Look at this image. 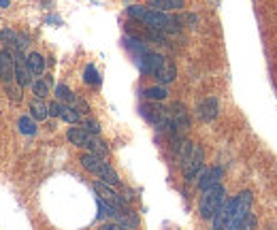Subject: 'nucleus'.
<instances>
[{
	"mask_svg": "<svg viewBox=\"0 0 277 230\" xmlns=\"http://www.w3.org/2000/svg\"><path fill=\"white\" fill-rule=\"evenodd\" d=\"M0 79L9 85L15 79V60L11 49H3L0 51Z\"/></svg>",
	"mask_w": 277,
	"mask_h": 230,
	"instance_id": "obj_10",
	"label": "nucleus"
},
{
	"mask_svg": "<svg viewBox=\"0 0 277 230\" xmlns=\"http://www.w3.org/2000/svg\"><path fill=\"white\" fill-rule=\"evenodd\" d=\"M83 81L87 85H98L101 83V75H98V70L92 66V64H87L85 70H83Z\"/></svg>",
	"mask_w": 277,
	"mask_h": 230,
	"instance_id": "obj_23",
	"label": "nucleus"
},
{
	"mask_svg": "<svg viewBox=\"0 0 277 230\" xmlns=\"http://www.w3.org/2000/svg\"><path fill=\"white\" fill-rule=\"evenodd\" d=\"M188 130H190V115H188V109L181 102H175L173 107L168 109V132L179 139Z\"/></svg>",
	"mask_w": 277,
	"mask_h": 230,
	"instance_id": "obj_7",
	"label": "nucleus"
},
{
	"mask_svg": "<svg viewBox=\"0 0 277 230\" xmlns=\"http://www.w3.org/2000/svg\"><path fill=\"white\" fill-rule=\"evenodd\" d=\"M226 200V190L224 185H211V188L203 190V196H201V202H199V213L203 219H213V215L218 213V209L224 205Z\"/></svg>",
	"mask_w": 277,
	"mask_h": 230,
	"instance_id": "obj_6",
	"label": "nucleus"
},
{
	"mask_svg": "<svg viewBox=\"0 0 277 230\" xmlns=\"http://www.w3.org/2000/svg\"><path fill=\"white\" fill-rule=\"evenodd\" d=\"M141 113L149 124H154L160 130H168V109L160 107V104H143Z\"/></svg>",
	"mask_w": 277,
	"mask_h": 230,
	"instance_id": "obj_8",
	"label": "nucleus"
},
{
	"mask_svg": "<svg viewBox=\"0 0 277 230\" xmlns=\"http://www.w3.org/2000/svg\"><path fill=\"white\" fill-rule=\"evenodd\" d=\"M199 188L201 190H207L211 188V185H218L220 179H222V169H218V166H213V169H207V171H203L199 173Z\"/></svg>",
	"mask_w": 277,
	"mask_h": 230,
	"instance_id": "obj_13",
	"label": "nucleus"
},
{
	"mask_svg": "<svg viewBox=\"0 0 277 230\" xmlns=\"http://www.w3.org/2000/svg\"><path fill=\"white\" fill-rule=\"evenodd\" d=\"M30 115H32L34 120H39V122L47 120L49 118V104L43 102V98H34L30 102Z\"/></svg>",
	"mask_w": 277,
	"mask_h": 230,
	"instance_id": "obj_16",
	"label": "nucleus"
},
{
	"mask_svg": "<svg viewBox=\"0 0 277 230\" xmlns=\"http://www.w3.org/2000/svg\"><path fill=\"white\" fill-rule=\"evenodd\" d=\"M83 128H85L87 132H92V135H98V132H101V124L94 122V120H85V122H83Z\"/></svg>",
	"mask_w": 277,
	"mask_h": 230,
	"instance_id": "obj_24",
	"label": "nucleus"
},
{
	"mask_svg": "<svg viewBox=\"0 0 277 230\" xmlns=\"http://www.w3.org/2000/svg\"><path fill=\"white\" fill-rule=\"evenodd\" d=\"M147 5L151 9H158V11H181L186 7V0H147Z\"/></svg>",
	"mask_w": 277,
	"mask_h": 230,
	"instance_id": "obj_15",
	"label": "nucleus"
},
{
	"mask_svg": "<svg viewBox=\"0 0 277 230\" xmlns=\"http://www.w3.org/2000/svg\"><path fill=\"white\" fill-rule=\"evenodd\" d=\"M20 132L22 135H34L37 132V124H34V120L32 118H28V115H24V118H20Z\"/></svg>",
	"mask_w": 277,
	"mask_h": 230,
	"instance_id": "obj_22",
	"label": "nucleus"
},
{
	"mask_svg": "<svg viewBox=\"0 0 277 230\" xmlns=\"http://www.w3.org/2000/svg\"><path fill=\"white\" fill-rule=\"evenodd\" d=\"M218 111H220V102H218V98H213V96L203 98L199 102V107H196V115H199L203 122H213L218 118Z\"/></svg>",
	"mask_w": 277,
	"mask_h": 230,
	"instance_id": "obj_11",
	"label": "nucleus"
},
{
	"mask_svg": "<svg viewBox=\"0 0 277 230\" xmlns=\"http://www.w3.org/2000/svg\"><path fill=\"white\" fill-rule=\"evenodd\" d=\"M177 156H179L186 181H194L196 177H199V173L203 169V162H205L203 147L190 143V141H181L179 139V143H177Z\"/></svg>",
	"mask_w": 277,
	"mask_h": 230,
	"instance_id": "obj_4",
	"label": "nucleus"
},
{
	"mask_svg": "<svg viewBox=\"0 0 277 230\" xmlns=\"http://www.w3.org/2000/svg\"><path fill=\"white\" fill-rule=\"evenodd\" d=\"M13 54V60H15V81L20 87H26V85H32V73L28 68V62L24 58V51L17 49V51H11Z\"/></svg>",
	"mask_w": 277,
	"mask_h": 230,
	"instance_id": "obj_9",
	"label": "nucleus"
},
{
	"mask_svg": "<svg viewBox=\"0 0 277 230\" xmlns=\"http://www.w3.org/2000/svg\"><path fill=\"white\" fill-rule=\"evenodd\" d=\"M141 68H143V73L158 79V83H162V85L173 83L177 79V66L173 62L160 54H154L149 49L141 54Z\"/></svg>",
	"mask_w": 277,
	"mask_h": 230,
	"instance_id": "obj_3",
	"label": "nucleus"
},
{
	"mask_svg": "<svg viewBox=\"0 0 277 230\" xmlns=\"http://www.w3.org/2000/svg\"><path fill=\"white\" fill-rule=\"evenodd\" d=\"M49 83H51V79H37V81H32V92L37 98H45V96L49 94Z\"/></svg>",
	"mask_w": 277,
	"mask_h": 230,
	"instance_id": "obj_19",
	"label": "nucleus"
},
{
	"mask_svg": "<svg viewBox=\"0 0 277 230\" xmlns=\"http://www.w3.org/2000/svg\"><path fill=\"white\" fill-rule=\"evenodd\" d=\"M79 162H81V166L85 171H90L92 175H96L101 181L109 183V185H118L120 183V175L115 173V169L109 162H105V158L87 152V154H83L81 158H79Z\"/></svg>",
	"mask_w": 277,
	"mask_h": 230,
	"instance_id": "obj_5",
	"label": "nucleus"
},
{
	"mask_svg": "<svg viewBox=\"0 0 277 230\" xmlns=\"http://www.w3.org/2000/svg\"><path fill=\"white\" fill-rule=\"evenodd\" d=\"M87 152L90 154H96V156H101V158H107L109 156V147H107L101 139H98V135H92V139H90V143H87Z\"/></svg>",
	"mask_w": 277,
	"mask_h": 230,
	"instance_id": "obj_18",
	"label": "nucleus"
},
{
	"mask_svg": "<svg viewBox=\"0 0 277 230\" xmlns=\"http://www.w3.org/2000/svg\"><path fill=\"white\" fill-rule=\"evenodd\" d=\"M145 98H149V100H164L166 96H168V92H166V87L160 83V85H154V87H147L145 92Z\"/></svg>",
	"mask_w": 277,
	"mask_h": 230,
	"instance_id": "obj_21",
	"label": "nucleus"
},
{
	"mask_svg": "<svg viewBox=\"0 0 277 230\" xmlns=\"http://www.w3.org/2000/svg\"><path fill=\"white\" fill-rule=\"evenodd\" d=\"M56 96H58V100H60V102L73 104V107L77 104V96H75L73 92H70L66 85H56Z\"/></svg>",
	"mask_w": 277,
	"mask_h": 230,
	"instance_id": "obj_20",
	"label": "nucleus"
},
{
	"mask_svg": "<svg viewBox=\"0 0 277 230\" xmlns=\"http://www.w3.org/2000/svg\"><path fill=\"white\" fill-rule=\"evenodd\" d=\"M9 5H11V0H0V7H5V9H7Z\"/></svg>",
	"mask_w": 277,
	"mask_h": 230,
	"instance_id": "obj_25",
	"label": "nucleus"
},
{
	"mask_svg": "<svg viewBox=\"0 0 277 230\" xmlns=\"http://www.w3.org/2000/svg\"><path fill=\"white\" fill-rule=\"evenodd\" d=\"M26 62H28V68H30V73H32V75L41 77L43 73H45V58H43L41 54H37V51L26 58Z\"/></svg>",
	"mask_w": 277,
	"mask_h": 230,
	"instance_id": "obj_17",
	"label": "nucleus"
},
{
	"mask_svg": "<svg viewBox=\"0 0 277 230\" xmlns=\"http://www.w3.org/2000/svg\"><path fill=\"white\" fill-rule=\"evenodd\" d=\"M252 192L245 190L237 194L235 198L224 200V205L218 209V213L213 215L211 224L213 228H224V230H237L243 224V219L249 215L252 211Z\"/></svg>",
	"mask_w": 277,
	"mask_h": 230,
	"instance_id": "obj_1",
	"label": "nucleus"
},
{
	"mask_svg": "<svg viewBox=\"0 0 277 230\" xmlns=\"http://www.w3.org/2000/svg\"><path fill=\"white\" fill-rule=\"evenodd\" d=\"M126 11L132 20L145 24L151 30H158V32H177L179 30V20L168 15L166 11H158V9H147V7H139V5L128 7Z\"/></svg>",
	"mask_w": 277,
	"mask_h": 230,
	"instance_id": "obj_2",
	"label": "nucleus"
},
{
	"mask_svg": "<svg viewBox=\"0 0 277 230\" xmlns=\"http://www.w3.org/2000/svg\"><path fill=\"white\" fill-rule=\"evenodd\" d=\"M94 190H96V194L101 196L103 200H107V202H111V205H115V207H124V200L120 198V194L113 190V185H109V183H105V181H96L94 183Z\"/></svg>",
	"mask_w": 277,
	"mask_h": 230,
	"instance_id": "obj_12",
	"label": "nucleus"
},
{
	"mask_svg": "<svg viewBox=\"0 0 277 230\" xmlns=\"http://www.w3.org/2000/svg\"><path fill=\"white\" fill-rule=\"evenodd\" d=\"M66 139L75 147H87V143H90V139H92V132H87L85 128H70L66 132Z\"/></svg>",
	"mask_w": 277,
	"mask_h": 230,
	"instance_id": "obj_14",
	"label": "nucleus"
}]
</instances>
